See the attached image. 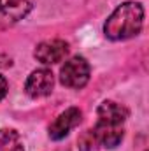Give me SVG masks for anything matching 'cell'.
Segmentation results:
<instances>
[{"label": "cell", "mask_w": 149, "mask_h": 151, "mask_svg": "<svg viewBox=\"0 0 149 151\" xmlns=\"http://www.w3.org/2000/svg\"><path fill=\"white\" fill-rule=\"evenodd\" d=\"M144 25V9L139 2L121 4L104 25V34L111 40H125L135 37Z\"/></svg>", "instance_id": "6da1fadb"}, {"label": "cell", "mask_w": 149, "mask_h": 151, "mask_svg": "<svg viewBox=\"0 0 149 151\" xmlns=\"http://www.w3.org/2000/svg\"><path fill=\"white\" fill-rule=\"evenodd\" d=\"M60 81L67 88H82L90 81V63L82 56H74L60 70Z\"/></svg>", "instance_id": "7a4b0ae2"}, {"label": "cell", "mask_w": 149, "mask_h": 151, "mask_svg": "<svg viewBox=\"0 0 149 151\" xmlns=\"http://www.w3.org/2000/svg\"><path fill=\"white\" fill-rule=\"evenodd\" d=\"M95 142H100L104 148H116L121 139H123V123L121 121H114V119H105V118H98L97 125L93 130H90Z\"/></svg>", "instance_id": "3957f363"}, {"label": "cell", "mask_w": 149, "mask_h": 151, "mask_svg": "<svg viewBox=\"0 0 149 151\" xmlns=\"http://www.w3.org/2000/svg\"><path fill=\"white\" fill-rule=\"evenodd\" d=\"M54 86V77L49 69H37L28 76L27 84H25V91L32 97V99H40L46 97L53 91Z\"/></svg>", "instance_id": "277c9868"}, {"label": "cell", "mask_w": 149, "mask_h": 151, "mask_svg": "<svg viewBox=\"0 0 149 151\" xmlns=\"http://www.w3.org/2000/svg\"><path fill=\"white\" fill-rule=\"evenodd\" d=\"M34 55L40 63L53 65V63H58V62L65 60V56L69 55V44L65 40H60V39L46 40V42L39 44Z\"/></svg>", "instance_id": "5b68a950"}, {"label": "cell", "mask_w": 149, "mask_h": 151, "mask_svg": "<svg viewBox=\"0 0 149 151\" xmlns=\"http://www.w3.org/2000/svg\"><path fill=\"white\" fill-rule=\"evenodd\" d=\"M81 116L82 114L77 107H69L67 111H63L49 127V137L53 141H60V139L67 137L69 132L81 123Z\"/></svg>", "instance_id": "8992f818"}, {"label": "cell", "mask_w": 149, "mask_h": 151, "mask_svg": "<svg viewBox=\"0 0 149 151\" xmlns=\"http://www.w3.org/2000/svg\"><path fill=\"white\" fill-rule=\"evenodd\" d=\"M34 4L35 0H0V12L11 21H19L34 9Z\"/></svg>", "instance_id": "52a82bcc"}, {"label": "cell", "mask_w": 149, "mask_h": 151, "mask_svg": "<svg viewBox=\"0 0 149 151\" xmlns=\"http://www.w3.org/2000/svg\"><path fill=\"white\" fill-rule=\"evenodd\" d=\"M0 151H25L19 134L12 128L0 130Z\"/></svg>", "instance_id": "ba28073f"}, {"label": "cell", "mask_w": 149, "mask_h": 151, "mask_svg": "<svg viewBox=\"0 0 149 151\" xmlns=\"http://www.w3.org/2000/svg\"><path fill=\"white\" fill-rule=\"evenodd\" d=\"M5 93H7V83H5V79L0 76V100L5 97Z\"/></svg>", "instance_id": "9c48e42d"}]
</instances>
